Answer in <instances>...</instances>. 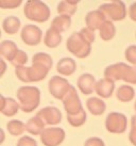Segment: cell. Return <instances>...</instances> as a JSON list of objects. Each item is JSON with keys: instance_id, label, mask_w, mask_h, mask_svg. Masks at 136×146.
<instances>
[{"instance_id": "obj_34", "label": "cell", "mask_w": 136, "mask_h": 146, "mask_svg": "<svg viewBox=\"0 0 136 146\" xmlns=\"http://www.w3.org/2000/svg\"><path fill=\"white\" fill-rule=\"evenodd\" d=\"M21 4V0H1L0 8L2 9H15Z\"/></svg>"}, {"instance_id": "obj_38", "label": "cell", "mask_w": 136, "mask_h": 146, "mask_svg": "<svg viewBox=\"0 0 136 146\" xmlns=\"http://www.w3.org/2000/svg\"><path fill=\"white\" fill-rule=\"evenodd\" d=\"M129 139L132 143L133 145L136 146V128H132L131 131H130V134H129Z\"/></svg>"}, {"instance_id": "obj_40", "label": "cell", "mask_w": 136, "mask_h": 146, "mask_svg": "<svg viewBox=\"0 0 136 146\" xmlns=\"http://www.w3.org/2000/svg\"><path fill=\"white\" fill-rule=\"evenodd\" d=\"M131 126H132V128H136V115L132 116V119H131Z\"/></svg>"}, {"instance_id": "obj_24", "label": "cell", "mask_w": 136, "mask_h": 146, "mask_svg": "<svg viewBox=\"0 0 136 146\" xmlns=\"http://www.w3.org/2000/svg\"><path fill=\"white\" fill-rule=\"evenodd\" d=\"M71 25V18L70 16H65V15H59L56 16L51 24V28L55 29L59 32H65L66 30L69 29Z\"/></svg>"}, {"instance_id": "obj_7", "label": "cell", "mask_w": 136, "mask_h": 146, "mask_svg": "<svg viewBox=\"0 0 136 146\" xmlns=\"http://www.w3.org/2000/svg\"><path fill=\"white\" fill-rule=\"evenodd\" d=\"M128 119L125 115L118 112H112L106 116L105 128L111 133H123L127 130Z\"/></svg>"}, {"instance_id": "obj_2", "label": "cell", "mask_w": 136, "mask_h": 146, "mask_svg": "<svg viewBox=\"0 0 136 146\" xmlns=\"http://www.w3.org/2000/svg\"><path fill=\"white\" fill-rule=\"evenodd\" d=\"M17 98L20 109L26 113H30L38 107L40 102V91L36 86H21L17 90Z\"/></svg>"}, {"instance_id": "obj_29", "label": "cell", "mask_w": 136, "mask_h": 146, "mask_svg": "<svg viewBox=\"0 0 136 146\" xmlns=\"http://www.w3.org/2000/svg\"><path fill=\"white\" fill-rule=\"evenodd\" d=\"M32 63H38L46 66L48 69H50L52 67V58L44 52H38L33 56Z\"/></svg>"}, {"instance_id": "obj_13", "label": "cell", "mask_w": 136, "mask_h": 146, "mask_svg": "<svg viewBox=\"0 0 136 146\" xmlns=\"http://www.w3.org/2000/svg\"><path fill=\"white\" fill-rule=\"evenodd\" d=\"M96 83L95 77L90 74H83L78 79V88L85 95H89L94 92Z\"/></svg>"}, {"instance_id": "obj_26", "label": "cell", "mask_w": 136, "mask_h": 146, "mask_svg": "<svg viewBox=\"0 0 136 146\" xmlns=\"http://www.w3.org/2000/svg\"><path fill=\"white\" fill-rule=\"evenodd\" d=\"M78 1H61L57 4V13L60 15L65 16H71L77 11Z\"/></svg>"}, {"instance_id": "obj_37", "label": "cell", "mask_w": 136, "mask_h": 146, "mask_svg": "<svg viewBox=\"0 0 136 146\" xmlns=\"http://www.w3.org/2000/svg\"><path fill=\"white\" fill-rule=\"evenodd\" d=\"M129 15L132 21H136V2L131 4V7L129 9Z\"/></svg>"}, {"instance_id": "obj_17", "label": "cell", "mask_w": 136, "mask_h": 146, "mask_svg": "<svg viewBox=\"0 0 136 146\" xmlns=\"http://www.w3.org/2000/svg\"><path fill=\"white\" fill-rule=\"evenodd\" d=\"M77 64L71 58H63L56 64V70L63 76H71L76 72Z\"/></svg>"}, {"instance_id": "obj_5", "label": "cell", "mask_w": 136, "mask_h": 146, "mask_svg": "<svg viewBox=\"0 0 136 146\" xmlns=\"http://www.w3.org/2000/svg\"><path fill=\"white\" fill-rule=\"evenodd\" d=\"M99 10L105 15V17H108L114 21H122L127 16V8L122 1H113L111 3L101 4Z\"/></svg>"}, {"instance_id": "obj_15", "label": "cell", "mask_w": 136, "mask_h": 146, "mask_svg": "<svg viewBox=\"0 0 136 146\" xmlns=\"http://www.w3.org/2000/svg\"><path fill=\"white\" fill-rule=\"evenodd\" d=\"M20 109L19 102H17L15 99L9 97L1 96V107L0 112L5 116H14Z\"/></svg>"}, {"instance_id": "obj_12", "label": "cell", "mask_w": 136, "mask_h": 146, "mask_svg": "<svg viewBox=\"0 0 136 146\" xmlns=\"http://www.w3.org/2000/svg\"><path fill=\"white\" fill-rule=\"evenodd\" d=\"M106 17L100 10H96V11H92L89 12L85 17V23H86V28L90 29L92 31H95L97 29H100Z\"/></svg>"}, {"instance_id": "obj_6", "label": "cell", "mask_w": 136, "mask_h": 146, "mask_svg": "<svg viewBox=\"0 0 136 146\" xmlns=\"http://www.w3.org/2000/svg\"><path fill=\"white\" fill-rule=\"evenodd\" d=\"M72 85L63 77L60 76H53L49 80L48 89L52 96L56 99H62L68 94V92L71 90Z\"/></svg>"}, {"instance_id": "obj_19", "label": "cell", "mask_w": 136, "mask_h": 146, "mask_svg": "<svg viewBox=\"0 0 136 146\" xmlns=\"http://www.w3.org/2000/svg\"><path fill=\"white\" fill-rule=\"evenodd\" d=\"M86 106H87L88 111L92 114V115H102L104 113V111L106 109L105 102L98 97H92L87 99L86 102Z\"/></svg>"}, {"instance_id": "obj_21", "label": "cell", "mask_w": 136, "mask_h": 146, "mask_svg": "<svg viewBox=\"0 0 136 146\" xmlns=\"http://www.w3.org/2000/svg\"><path fill=\"white\" fill-rule=\"evenodd\" d=\"M45 124L42 119H40L38 116H34V117H31L28 121V123L26 124V128H27V131L30 132L33 135H38V134H42L44 132L45 128Z\"/></svg>"}, {"instance_id": "obj_33", "label": "cell", "mask_w": 136, "mask_h": 146, "mask_svg": "<svg viewBox=\"0 0 136 146\" xmlns=\"http://www.w3.org/2000/svg\"><path fill=\"white\" fill-rule=\"evenodd\" d=\"M80 33H81V35H82V37L87 42L88 44L92 45V42L95 41V31H92L90 29H88V28L81 29Z\"/></svg>"}, {"instance_id": "obj_3", "label": "cell", "mask_w": 136, "mask_h": 146, "mask_svg": "<svg viewBox=\"0 0 136 146\" xmlns=\"http://www.w3.org/2000/svg\"><path fill=\"white\" fill-rule=\"evenodd\" d=\"M24 13L26 17L33 21L44 23L50 17V10L48 5L38 0H30L24 5Z\"/></svg>"}, {"instance_id": "obj_27", "label": "cell", "mask_w": 136, "mask_h": 146, "mask_svg": "<svg viewBox=\"0 0 136 146\" xmlns=\"http://www.w3.org/2000/svg\"><path fill=\"white\" fill-rule=\"evenodd\" d=\"M7 128H8L9 132L12 134V135H15V137L21 135V134L27 130L26 124L22 123L21 121H17V119L10 121V122L7 124Z\"/></svg>"}, {"instance_id": "obj_9", "label": "cell", "mask_w": 136, "mask_h": 146, "mask_svg": "<svg viewBox=\"0 0 136 146\" xmlns=\"http://www.w3.org/2000/svg\"><path fill=\"white\" fill-rule=\"evenodd\" d=\"M21 40L24 41V44L29 46H36L42 41L43 32L37 26L34 25H26L22 30H21Z\"/></svg>"}, {"instance_id": "obj_39", "label": "cell", "mask_w": 136, "mask_h": 146, "mask_svg": "<svg viewBox=\"0 0 136 146\" xmlns=\"http://www.w3.org/2000/svg\"><path fill=\"white\" fill-rule=\"evenodd\" d=\"M1 65H2V68H1V72H0V76H2L5 72V68H7V66H5V63H4L3 60H1Z\"/></svg>"}, {"instance_id": "obj_14", "label": "cell", "mask_w": 136, "mask_h": 146, "mask_svg": "<svg viewBox=\"0 0 136 146\" xmlns=\"http://www.w3.org/2000/svg\"><path fill=\"white\" fill-rule=\"evenodd\" d=\"M114 89H115V82L110 80V79H106V78H103L96 83V88H95V91L96 93L102 98H110L113 95V92H114Z\"/></svg>"}, {"instance_id": "obj_18", "label": "cell", "mask_w": 136, "mask_h": 146, "mask_svg": "<svg viewBox=\"0 0 136 146\" xmlns=\"http://www.w3.org/2000/svg\"><path fill=\"white\" fill-rule=\"evenodd\" d=\"M19 50L17 49L16 44L12 41H3L0 45V53L1 56L9 60L10 62L13 61V59L15 58Z\"/></svg>"}, {"instance_id": "obj_22", "label": "cell", "mask_w": 136, "mask_h": 146, "mask_svg": "<svg viewBox=\"0 0 136 146\" xmlns=\"http://www.w3.org/2000/svg\"><path fill=\"white\" fill-rule=\"evenodd\" d=\"M135 96V91L131 85L123 84L119 86V89L116 92V97L118 100L122 102H131Z\"/></svg>"}, {"instance_id": "obj_28", "label": "cell", "mask_w": 136, "mask_h": 146, "mask_svg": "<svg viewBox=\"0 0 136 146\" xmlns=\"http://www.w3.org/2000/svg\"><path fill=\"white\" fill-rule=\"evenodd\" d=\"M67 121L73 127H80L86 122V113L84 110H81L75 115H67Z\"/></svg>"}, {"instance_id": "obj_30", "label": "cell", "mask_w": 136, "mask_h": 146, "mask_svg": "<svg viewBox=\"0 0 136 146\" xmlns=\"http://www.w3.org/2000/svg\"><path fill=\"white\" fill-rule=\"evenodd\" d=\"M27 62H28V56H27V53L24 52V51H22V50H19L11 63L15 67H20V66H24V64Z\"/></svg>"}, {"instance_id": "obj_35", "label": "cell", "mask_w": 136, "mask_h": 146, "mask_svg": "<svg viewBox=\"0 0 136 146\" xmlns=\"http://www.w3.org/2000/svg\"><path fill=\"white\" fill-rule=\"evenodd\" d=\"M16 146H37V143L31 137H21L18 140Z\"/></svg>"}, {"instance_id": "obj_41", "label": "cell", "mask_w": 136, "mask_h": 146, "mask_svg": "<svg viewBox=\"0 0 136 146\" xmlns=\"http://www.w3.org/2000/svg\"><path fill=\"white\" fill-rule=\"evenodd\" d=\"M134 109H135V112H136V102H135V104H134Z\"/></svg>"}, {"instance_id": "obj_11", "label": "cell", "mask_w": 136, "mask_h": 146, "mask_svg": "<svg viewBox=\"0 0 136 146\" xmlns=\"http://www.w3.org/2000/svg\"><path fill=\"white\" fill-rule=\"evenodd\" d=\"M36 116H38L46 125H57L62 121V113L55 107H46L38 111Z\"/></svg>"}, {"instance_id": "obj_32", "label": "cell", "mask_w": 136, "mask_h": 146, "mask_svg": "<svg viewBox=\"0 0 136 146\" xmlns=\"http://www.w3.org/2000/svg\"><path fill=\"white\" fill-rule=\"evenodd\" d=\"M124 56H125V59L128 60V62L136 65V46L132 45V46L128 47L125 49Z\"/></svg>"}, {"instance_id": "obj_23", "label": "cell", "mask_w": 136, "mask_h": 146, "mask_svg": "<svg viewBox=\"0 0 136 146\" xmlns=\"http://www.w3.org/2000/svg\"><path fill=\"white\" fill-rule=\"evenodd\" d=\"M20 21L18 17L9 16L5 17L2 21V28L8 34H15L20 28Z\"/></svg>"}, {"instance_id": "obj_20", "label": "cell", "mask_w": 136, "mask_h": 146, "mask_svg": "<svg viewBox=\"0 0 136 146\" xmlns=\"http://www.w3.org/2000/svg\"><path fill=\"white\" fill-rule=\"evenodd\" d=\"M62 42V35L59 31H56L55 29L49 28L47 32L45 34L44 43L45 45L49 48H55Z\"/></svg>"}, {"instance_id": "obj_25", "label": "cell", "mask_w": 136, "mask_h": 146, "mask_svg": "<svg viewBox=\"0 0 136 146\" xmlns=\"http://www.w3.org/2000/svg\"><path fill=\"white\" fill-rule=\"evenodd\" d=\"M115 33H116V29L112 21L106 19L99 29V34L103 41H111L115 36Z\"/></svg>"}, {"instance_id": "obj_16", "label": "cell", "mask_w": 136, "mask_h": 146, "mask_svg": "<svg viewBox=\"0 0 136 146\" xmlns=\"http://www.w3.org/2000/svg\"><path fill=\"white\" fill-rule=\"evenodd\" d=\"M49 70L46 66L38 63H33L31 67H29V79L30 82H37L47 77Z\"/></svg>"}, {"instance_id": "obj_10", "label": "cell", "mask_w": 136, "mask_h": 146, "mask_svg": "<svg viewBox=\"0 0 136 146\" xmlns=\"http://www.w3.org/2000/svg\"><path fill=\"white\" fill-rule=\"evenodd\" d=\"M63 104H64V108L67 112V115H75V114L79 113L81 110H83L80 98L78 96L76 89L73 86L68 92L67 95L63 98Z\"/></svg>"}, {"instance_id": "obj_31", "label": "cell", "mask_w": 136, "mask_h": 146, "mask_svg": "<svg viewBox=\"0 0 136 146\" xmlns=\"http://www.w3.org/2000/svg\"><path fill=\"white\" fill-rule=\"evenodd\" d=\"M15 74H16L17 78L22 82H30V79H29V67H26V66L16 67Z\"/></svg>"}, {"instance_id": "obj_4", "label": "cell", "mask_w": 136, "mask_h": 146, "mask_svg": "<svg viewBox=\"0 0 136 146\" xmlns=\"http://www.w3.org/2000/svg\"><path fill=\"white\" fill-rule=\"evenodd\" d=\"M66 47L69 52H71L73 56H76L79 59H84L88 57L92 51V45L85 41L80 32L72 33L67 40Z\"/></svg>"}, {"instance_id": "obj_8", "label": "cell", "mask_w": 136, "mask_h": 146, "mask_svg": "<svg viewBox=\"0 0 136 146\" xmlns=\"http://www.w3.org/2000/svg\"><path fill=\"white\" fill-rule=\"evenodd\" d=\"M65 139V131L62 128H46L40 134V141L45 146H59Z\"/></svg>"}, {"instance_id": "obj_1", "label": "cell", "mask_w": 136, "mask_h": 146, "mask_svg": "<svg viewBox=\"0 0 136 146\" xmlns=\"http://www.w3.org/2000/svg\"><path fill=\"white\" fill-rule=\"evenodd\" d=\"M104 77L112 81H123L135 84L136 83V67L129 66L124 63H117L108 66L104 70Z\"/></svg>"}, {"instance_id": "obj_36", "label": "cell", "mask_w": 136, "mask_h": 146, "mask_svg": "<svg viewBox=\"0 0 136 146\" xmlns=\"http://www.w3.org/2000/svg\"><path fill=\"white\" fill-rule=\"evenodd\" d=\"M84 146H104V142L99 138H90L84 143Z\"/></svg>"}]
</instances>
